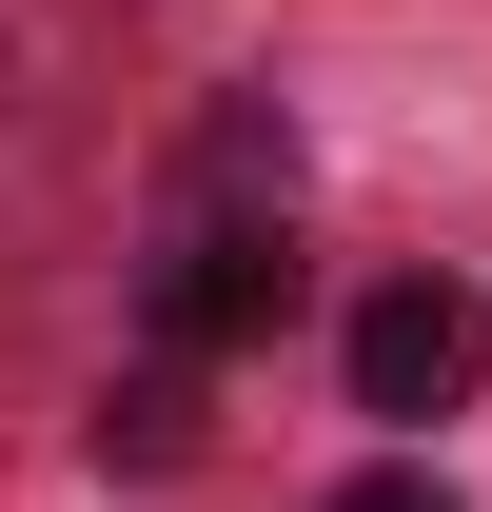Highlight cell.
I'll return each mask as SVG.
<instances>
[{
  "label": "cell",
  "instance_id": "4",
  "mask_svg": "<svg viewBox=\"0 0 492 512\" xmlns=\"http://www.w3.org/2000/svg\"><path fill=\"white\" fill-rule=\"evenodd\" d=\"M335 512H453V493H433V473H355Z\"/></svg>",
  "mask_w": 492,
  "mask_h": 512
},
{
  "label": "cell",
  "instance_id": "3",
  "mask_svg": "<svg viewBox=\"0 0 492 512\" xmlns=\"http://www.w3.org/2000/svg\"><path fill=\"white\" fill-rule=\"evenodd\" d=\"M99 453H119V473H178V453H197V375H178V355L99 394Z\"/></svg>",
  "mask_w": 492,
  "mask_h": 512
},
{
  "label": "cell",
  "instance_id": "1",
  "mask_svg": "<svg viewBox=\"0 0 492 512\" xmlns=\"http://www.w3.org/2000/svg\"><path fill=\"white\" fill-rule=\"evenodd\" d=\"M296 316V217H158V355H256Z\"/></svg>",
  "mask_w": 492,
  "mask_h": 512
},
{
  "label": "cell",
  "instance_id": "2",
  "mask_svg": "<svg viewBox=\"0 0 492 512\" xmlns=\"http://www.w3.org/2000/svg\"><path fill=\"white\" fill-rule=\"evenodd\" d=\"M492 375V296L473 276H374L355 296V414H453Z\"/></svg>",
  "mask_w": 492,
  "mask_h": 512
}]
</instances>
